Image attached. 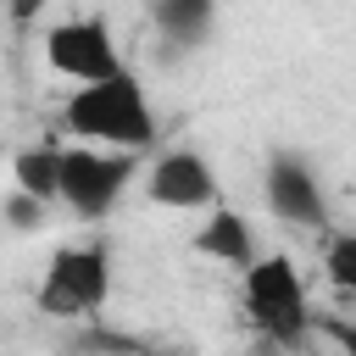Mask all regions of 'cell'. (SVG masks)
I'll return each mask as SVG.
<instances>
[{"mask_svg":"<svg viewBox=\"0 0 356 356\" xmlns=\"http://www.w3.org/2000/svg\"><path fill=\"white\" fill-rule=\"evenodd\" d=\"M339 345H345V350L356 356V323H345V328H339Z\"/></svg>","mask_w":356,"mask_h":356,"instance_id":"obj_14","label":"cell"},{"mask_svg":"<svg viewBox=\"0 0 356 356\" xmlns=\"http://www.w3.org/2000/svg\"><path fill=\"white\" fill-rule=\"evenodd\" d=\"M111 295V256L106 245L83 239V245H61L44 267V284H39V312L50 317H89L100 312Z\"/></svg>","mask_w":356,"mask_h":356,"instance_id":"obj_4","label":"cell"},{"mask_svg":"<svg viewBox=\"0 0 356 356\" xmlns=\"http://www.w3.org/2000/svg\"><path fill=\"white\" fill-rule=\"evenodd\" d=\"M156 28L178 50H195L211 33V0H156Z\"/></svg>","mask_w":356,"mask_h":356,"instance_id":"obj_10","label":"cell"},{"mask_svg":"<svg viewBox=\"0 0 356 356\" xmlns=\"http://www.w3.org/2000/svg\"><path fill=\"white\" fill-rule=\"evenodd\" d=\"M44 67L61 72V78H72V83L111 78V72H122L117 33H111L100 17H67V22H50V28H44Z\"/></svg>","mask_w":356,"mask_h":356,"instance_id":"obj_5","label":"cell"},{"mask_svg":"<svg viewBox=\"0 0 356 356\" xmlns=\"http://www.w3.org/2000/svg\"><path fill=\"white\" fill-rule=\"evenodd\" d=\"M323 278H328L339 295L356 300V228L328 234V245H323Z\"/></svg>","mask_w":356,"mask_h":356,"instance_id":"obj_11","label":"cell"},{"mask_svg":"<svg viewBox=\"0 0 356 356\" xmlns=\"http://www.w3.org/2000/svg\"><path fill=\"white\" fill-rule=\"evenodd\" d=\"M261 200H267V211H273L284 228H328V189H323L317 167H312L306 156H295V150L267 156Z\"/></svg>","mask_w":356,"mask_h":356,"instance_id":"obj_6","label":"cell"},{"mask_svg":"<svg viewBox=\"0 0 356 356\" xmlns=\"http://www.w3.org/2000/svg\"><path fill=\"white\" fill-rule=\"evenodd\" d=\"M239 300H245V317H250L273 345H300L312 312H306V278H300L295 256H284V250L256 256V261L245 267Z\"/></svg>","mask_w":356,"mask_h":356,"instance_id":"obj_2","label":"cell"},{"mask_svg":"<svg viewBox=\"0 0 356 356\" xmlns=\"http://www.w3.org/2000/svg\"><path fill=\"white\" fill-rule=\"evenodd\" d=\"M44 211H50V200H39V195H28V189H11V200H6L11 234H33V228L44 222Z\"/></svg>","mask_w":356,"mask_h":356,"instance_id":"obj_12","label":"cell"},{"mask_svg":"<svg viewBox=\"0 0 356 356\" xmlns=\"http://www.w3.org/2000/svg\"><path fill=\"white\" fill-rule=\"evenodd\" d=\"M50 0H6V11H11V22H33L39 11H44Z\"/></svg>","mask_w":356,"mask_h":356,"instance_id":"obj_13","label":"cell"},{"mask_svg":"<svg viewBox=\"0 0 356 356\" xmlns=\"http://www.w3.org/2000/svg\"><path fill=\"white\" fill-rule=\"evenodd\" d=\"M134 184V150H111L95 139L61 145V206L83 222H100L117 211V200Z\"/></svg>","mask_w":356,"mask_h":356,"instance_id":"obj_3","label":"cell"},{"mask_svg":"<svg viewBox=\"0 0 356 356\" xmlns=\"http://www.w3.org/2000/svg\"><path fill=\"white\" fill-rule=\"evenodd\" d=\"M195 250H200L206 261H222V267H239V273H245V267L256 261V228H250L245 211L211 206L206 222L195 228Z\"/></svg>","mask_w":356,"mask_h":356,"instance_id":"obj_8","label":"cell"},{"mask_svg":"<svg viewBox=\"0 0 356 356\" xmlns=\"http://www.w3.org/2000/svg\"><path fill=\"white\" fill-rule=\"evenodd\" d=\"M145 195L167 211H211L217 206V172L200 150L178 145V150H161L145 172Z\"/></svg>","mask_w":356,"mask_h":356,"instance_id":"obj_7","label":"cell"},{"mask_svg":"<svg viewBox=\"0 0 356 356\" xmlns=\"http://www.w3.org/2000/svg\"><path fill=\"white\" fill-rule=\"evenodd\" d=\"M61 122L72 139H95V145H111V150H150L161 122H156V106L145 95V83L122 67L111 78H95V83H78L61 106Z\"/></svg>","mask_w":356,"mask_h":356,"instance_id":"obj_1","label":"cell"},{"mask_svg":"<svg viewBox=\"0 0 356 356\" xmlns=\"http://www.w3.org/2000/svg\"><path fill=\"white\" fill-rule=\"evenodd\" d=\"M11 189H28L39 200H61V145H28L11 156Z\"/></svg>","mask_w":356,"mask_h":356,"instance_id":"obj_9","label":"cell"}]
</instances>
